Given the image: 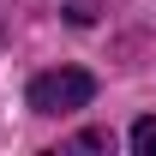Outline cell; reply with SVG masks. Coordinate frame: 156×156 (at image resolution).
<instances>
[{
	"label": "cell",
	"instance_id": "6da1fadb",
	"mask_svg": "<svg viewBox=\"0 0 156 156\" xmlns=\"http://www.w3.org/2000/svg\"><path fill=\"white\" fill-rule=\"evenodd\" d=\"M90 96H96V78L84 72V66L36 72V78H30V90H24V102H30L36 114H78V108H90Z\"/></svg>",
	"mask_w": 156,
	"mask_h": 156
},
{
	"label": "cell",
	"instance_id": "7a4b0ae2",
	"mask_svg": "<svg viewBox=\"0 0 156 156\" xmlns=\"http://www.w3.org/2000/svg\"><path fill=\"white\" fill-rule=\"evenodd\" d=\"M132 150H138V156H156V114H144V120L132 126Z\"/></svg>",
	"mask_w": 156,
	"mask_h": 156
}]
</instances>
